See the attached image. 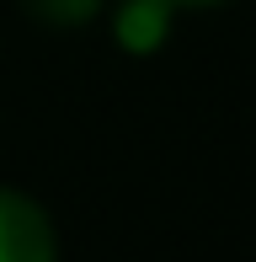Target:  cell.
I'll return each instance as SVG.
<instances>
[{"mask_svg": "<svg viewBox=\"0 0 256 262\" xmlns=\"http://www.w3.org/2000/svg\"><path fill=\"white\" fill-rule=\"evenodd\" d=\"M0 262H59L48 214L11 187H0Z\"/></svg>", "mask_w": 256, "mask_h": 262, "instance_id": "obj_1", "label": "cell"}, {"mask_svg": "<svg viewBox=\"0 0 256 262\" xmlns=\"http://www.w3.org/2000/svg\"><path fill=\"white\" fill-rule=\"evenodd\" d=\"M171 21H176V6L171 0H123L118 16H112V32L128 54H155L166 43Z\"/></svg>", "mask_w": 256, "mask_h": 262, "instance_id": "obj_2", "label": "cell"}, {"mask_svg": "<svg viewBox=\"0 0 256 262\" xmlns=\"http://www.w3.org/2000/svg\"><path fill=\"white\" fill-rule=\"evenodd\" d=\"M96 6H101V0H27L32 16L54 21V27H80V21L96 16Z\"/></svg>", "mask_w": 256, "mask_h": 262, "instance_id": "obj_3", "label": "cell"}, {"mask_svg": "<svg viewBox=\"0 0 256 262\" xmlns=\"http://www.w3.org/2000/svg\"><path fill=\"white\" fill-rule=\"evenodd\" d=\"M171 6H214V0H171Z\"/></svg>", "mask_w": 256, "mask_h": 262, "instance_id": "obj_4", "label": "cell"}]
</instances>
